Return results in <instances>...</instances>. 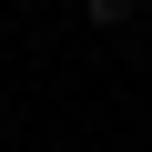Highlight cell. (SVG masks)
Wrapping results in <instances>:
<instances>
[{"label": "cell", "mask_w": 152, "mask_h": 152, "mask_svg": "<svg viewBox=\"0 0 152 152\" xmlns=\"http://www.w3.org/2000/svg\"><path fill=\"white\" fill-rule=\"evenodd\" d=\"M132 10H142V0H91V20H102V31H112V20H132Z\"/></svg>", "instance_id": "6da1fadb"}]
</instances>
